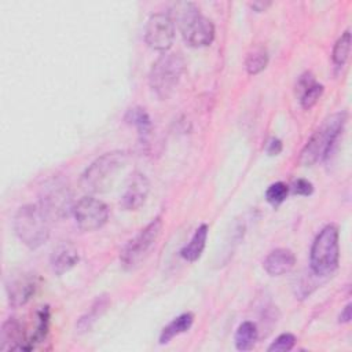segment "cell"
Listing matches in <instances>:
<instances>
[{
  "label": "cell",
  "instance_id": "cell-6",
  "mask_svg": "<svg viewBox=\"0 0 352 352\" xmlns=\"http://www.w3.org/2000/svg\"><path fill=\"white\" fill-rule=\"evenodd\" d=\"M162 231L161 217L151 220L144 228H142L121 250L120 261L124 270L132 271L140 267L154 249Z\"/></svg>",
  "mask_w": 352,
  "mask_h": 352
},
{
  "label": "cell",
  "instance_id": "cell-13",
  "mask_svg": "<svg viewBox=\"0 0 352 352\" xmlns=\"http://www.w3.org/2000/svg\"><path fill=\"white\" fill-rule=\"evenodd\" d=\"M28 337L23 324L16 318L7 319L0 331L1 351H29Z\"/></svg>",
  "mask_w": 352,
  "mask_h": 352
},
{
  "label": "cell",
  "instance_id": "cell-25",
  "mask_svg": "<svg viewBox=\"0 0 352 352\" xmlns=\"http://www.w3.org/2000/svg\"><path fill=\"white\" fill-rule=\"evenodd\" d=\"M289 194V187L283 182H275L265 190V199L268 204L278 206L280 205Z\"/></svg>",
  "mask_w": 352,
  "mask_h": 352
},
{
  "label": "cell",
  "instance_id": "cell-3",
  "mask_svg": "<svg viewBox=\"0 0 352 352\" xmlns=\"http://www.w3.org/2000/svg\"><path fill=\"white\" fill-rule=\"evenodd\" d=\"M338 238V228L334 224L324 226L315 236L309 252V265L315 276H329L337 270L340 260Z\"/></svg>",
  "mask_w": 352,
  "mask_h": 352
},
{
  "label": "cell",
  "instance_id": "cell-23",
  "mask_svg": "<svg viewBox=\"0 0 352 352\" xmlns=\"http://www.w3.org/2000/svg\"><path fill=\"white\" fill-rule=\"evenodd\" d=\"M268 65V52L264 47L253 48L246 59H245V69L250 76L261 73Z\"/></svg>",
  "mask_w": 352,
  "mask_h": 352
},
{
  "label": "cell",
  "instance_id": "cell-2",
  "mask_svg": "<svg viewBox=\"0 0 352 352\" xmlns=\"http://www.w3.org/2000/svg\"><path fill=\"white\" fill-rule=\"evenodd\" d=\"M50 216L40 204L21 206L14 216V231L29 249H37L50 238Z\"/></svg>",
  "mask_w": 352,
  "mask_h": 352
},
{
  "label": "cell",
  "instance_id": "cell-27",
  "mask_svg": "<svg viewBox=\"0 0 352 352\" xmlns=\"http://www.w3.org/2000/svg\"><path fill=\"white\" fill-rule=\"evenodd\" d=\"M292 190L297 195L307 197V195H311L314 192V186L307 179H297V180H294V183L292 186Z\"/></svg>",
  "mask_w": 352,
  "mask_h": 352
},
{
  "label": "cell",
  "instance_id": "cell-12",
  "mask_svg": "<svg viewBox=\"0 0 352 352\" xmlns=\"http://www.w3.org/2000/svg\"><path fill=\"white\" fill-rule=\"evenodd\" d=\"M150 191V182L148 179L140 173L135 172L128 184L126 188L121 197L120 205L124 210H138L147 199Z\"/></svg>",
  "mask_w": 352,
  "mask_h": 352
},
{
  "label": "cell",
  "instance_id": "cell-7",
  "mask_svg": "<svg viewBox=\"0 0 352 352\" xmlns=\"http://www.w3.org/2000/svg\"><path fill=\"white\" fill-rule=\"evenodd\" d=\"M182 37L192 48L208 47L214 38V26L194 4H187L179 18Z\"/></svg>",
  "mask_w": 352,
  "mask_h": 352
},
{
  "label": "cell",
  "instance_id": "cell-16",
  "mask_svg": "<svg viewBox=\"0 0 352 352\" xmlns=\"http://www.w3.org/2000/svg\"><path fill=\"white\" fill-rule=\"evenodd\" d=\"M296 264L294 253L286 248H278L265 257L263 267L271 276H280L293 270Z\"/></svg>",
  "mask_w": 352,
  "mask_h": 352
},
{
  "label": "cell",
  "instance_id": "cell-14",
  "mask_svg": "<svg viewBox=\"0 0 352 352\" xmlns=\"http://www.w3.org/2000/svg\"><path fill=\"white\" fill-rule=\"evenodd\" d=\"M323 85L316 81L311 72L302 73L296 82V95L304 109H311L322 96Z\"/></svg>",
  "mask_w": 352,
  "mask_h": 352
},
{
  "label": "cell",
  "instance_id": "cell-24",
  "mask_svg": "<svg viewBox=\"0 0 352 352\" xmlns=\"http://www.w3.org/2000/svg\"><path fill=\"white\" fill-rule=\"evenodd\" d=\"M351 52V32L345 30L341 37L336 41L331 52V59L336 66H344Z\"/></svg>",
  "mask_w": 352,
  "mask_h": 352
},
{
  "label": "cell",
  "instance_id": "cell-17",
  "mask_svg": "<svg viewBox=\"0 0 352 352\" xmlns=\"http://www.w3.org/2000/svg\"><path fill=\"white\" fill-rule=\"evenodd\" d=\"M125 121L138 131L140 144H147L151 133V118L143 107H132L125 114Z\"/></svg>",
  "mask_w": 352,
  "mask_h": 352
},
{
  "label": "cell",
  "instance_id": "cell-4",
  "mask_svg": "<svg viewBox=\"0 0 352 352\" xmlns=\"http://www.w3.org/2000/svg\"><path fill=\"white\" fill-rule=\"evenodd\" d=\"M126 153L121 150L104 153L96 158L81 176V184L84 190L89 192L107 191L113 186L117 173L126 164Z\"/></svg>",
  "mask_w": 352,
  "mask_h": 352
},
{
  "label": "cell",
  "instance_id": "cell-29",
  "mask_svg": "<svg viewBox=\"0 0 352 352\" xmlns=\"http://www.w3.org/2000/svg\"><path fill=\"white\" fill-rule=\"evenodd\" d=\"M351 304H346L344 307V309L341 311L340 316H338V322L340 323H349L351 322V318H352V314H351Z\"/></svg>",
  "mask_w": 352,
  "mask_h": 352
},
{
  "label": "cell",
  "instance_id": "cell-10",
  "mask_svg": "<svg viewBox=\"0 0 352 352\" xmlns=\"http://www.w3.org/2000/svg\"><path fill=\"white\" fill-rule=\"evenodd\" d=\"M175 40V23L168 14L157 12L153 14L144 29L146 44L160 52H166Z\"/></svg>",
  "mask_w": 352,
  "mask_h": 352
},
{
  "label": "cell",
  "instance_id": "cell-11",
  "mask_svg": "<svg viewBox=\"0 0 352 352\" xmlns=\"http://www.w3.org/2000/svg\"><path fill=\"white\" fill-rule=\"evenodd\" d=\"M38 289V276L33 272L18 271L8 275L6 290L11 307L25 305L32 300Z\"/></svg>",
  "mask_w": 352,
  "mask_h": 352
},
{
  "label": "cell",
  "instance_id": "cell-19",
  "mask_svg": "<svg viewBox=\"0 0 352 352\" xmlns=\"http://www.w3.org/2000/svg\"><path fill=\"white\" fill-rule=\"evenodd\" d=\"M109 304H110V300H109L107 296H104V294H103V296H99V297L92 302L89 311L78 319V322H77V324H76V330H77L78 333L89 331L91 327L94 326V323L104 314V311L107 309Z\"/></svg>",
  "mask_w": 352,
  "mask_h": 352
},
{
  "label": "cell",
  "instance_id": "cell-5",
  "mask_svg": "<svg viewBox=\"0 0 352 352\" xmlns=\"http://www.w3.org/2000/svg\"><path fill=\"white\" fill-rule=\"evenodd\" d=\"M183 72V58L179 54L164 52L150 69L148 85L160 99H168L179 85Z\"/></svg>",
  "mask_w": 352,
  "mask_h": 352
},
{
  "label": "cell",
  "instance_id": "cell-26",
  "mask_svg": "<svg viewBox=\"0 0 352 352\" xmlns=\"http://www.w3.org/2000/svg\"><path fill=\"white\" fill-rule=\"evenodd\" d=\"M296 344V337L290 333H283L275 338L268 346V352H287L292 351Z\"/></svg>",
  "mask_w": 352,
  "mask_h": 352
},
{
  "label": "cell",
  "instance_id": "cell-18",
  "mask_svg": "<svg viewBox=\"0 0 352 352\" xmlns=\"http://www.w3.org/2000/svg\"><path fill=\"white\" fill-rule=\"evenodd\" d=\"M208 231H209V227L206 224H201L194 235L191 236L190 242L180 250V256L186 260V261H197L204 249H205V245H206V239H208Z\"/></svg>",
  "mask_w": 352,
  "mask_h": 352
},
{
  "label": "cell",
  "instance_id": "cell-28",
  "mask_svg": "<svg viewBox=\"0 0 352 352\" xmlns=\"http://www.w3.org/2000/svg\"><path fill=\"white\" fill-rule=\"evenodd\" d=\"M280 151H282V142L279 139H276V138L271 139L268 142V146H267L268 155H278Z\"/></svg>",
  "mask_w": 352,
  "mask_h": 352
},
{
  "label": "cell",
  "instance_id": "cell-22",
  "mask_svg": "<svg viewBox=\"0 0 352 352\" xmlns=\"http://www.w3.org/2000/svg\"><path fill=\"white\" fill-rule=\"evenodd\" d=\"M37 319H36V327L33 330V333L28 337V345H29V351L33 349L36 345H38L40 342H43L48 334L50 330V308L48 305L41 307L37 311Z\"/></svg>",
  "mask_w": 352,
  "mask_h": 352
},
{
  "label": "cell",
  "instance_id": "cell-30",
  "mask_svg": "<svg viewBox=\"0 0 352 352\" xmlns=\"http://www.w3.org/2000/svg\"><path fill=\"white\" fill-rule=\"evenodd\" d=\"M271 6V3H264V1H254L250 4V7L253 10H256L257 12H261V11H265L268 7Z\"/></svg>",
  "mask_w": 352,
  "mask_h": 352
},
{
  "label": "cell",
  "instance_id": "cell-8",
  "mask_svg": "<svg viewBox=\"0 0 352 352\" xmlns=\"http://www.w3.org/2000/svg\"><path fill=\"white\" fill-rule=\"evenodd\" d=\"M73 195L67 182L62 177L48 179L40 191V206L50 219H63L73 213Z\"/></svg>",
  "mask_w": 352,
  "mask_h": 352
},
{
  "label": "cell",
  "instance_id": "cell-1",
  "mask_svg": "<svg viewBox=\"0 0 352 352\" xmlns=\"http://www.w3.org/2000/svg\"><path fill=\"white\" fill-rule=\"evenodd\" d=\"M346 122V113L338 111L329 116L322 125L314 132L307 144L300 153L298 162L304 166H311L315 162L329 157L333 146L340 138Z\"/></svg>",
  "mask_w": 352,
  "mask_h": 352
},
{
  "label": "cell",
  "instance_id": "cell-20",
  "mask_svg": "<svg viewBox=\"0 0 352 352\" xmlns=\"http://www.w3.org/2000/svg\"><path fill=\"white\" fill-rule=\"evenodd\" d=\"M194 322V315L191 312H184L179 316H176L172 322H169L160 334V344H168L172 338H175L179 334H183L190 330Z\"/></svg>",
  "mask_w": 352,
  "mask_h": 352
},
{
  "label": "cell",
  "instance_id": "cell-9",
  "mask_svg": "<svg viewBox=\"0 0 352 352\" xmlns=\"http://www.w3.org/2000/svg\"><path fill=\"white\" fill-rule=\"evenodd\" d=\"M73 216L80 230L94 231L107 223L109 208L103 201L88 195L74 204Z\"/></svg>",
  "mask_w": 352,
  "mask_h": 352
},
{
  "label": "cell",
  "instance_id": "cell-21",
  "mask_svg": "<svg viewBox=\"0 0 352 352\" xmlns=\"http://www.w3.org/2000/svg\"><path fill=\"white\" fill-rule=\"evenodd\" d=\"M257 337H258V330H257V326L254 322H250V320H246V322H242L236 331H235V346L238 351H250L253 349L256 341H257Z\"/></svg>",
  "mask_w": 352,
  "mask_h": 352
},
{
  "label": "cell",
  "instance_id": "cell-15",
  "mask_svg": "<svg viewBox=\"0 0 352 352\" xmlns=\"http://www.w3.org/2000/svg\"><path fill=\"white\" fill-rule=\"evenodd\" d=\"M78 260H80V256L76 246L70 242H62L52 250L50 257V264L52 271L58 276H60L65 272L70 271L78 263Z\"/></svg>",
  "mask_w": 352,
  "mask_h": 352
}]
</instances>
